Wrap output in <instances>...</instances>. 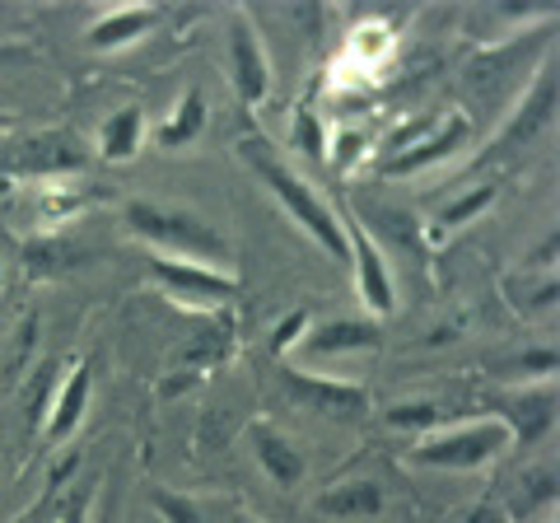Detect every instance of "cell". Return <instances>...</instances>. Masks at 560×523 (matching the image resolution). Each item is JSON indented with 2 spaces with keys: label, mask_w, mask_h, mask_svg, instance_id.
Wrapping results in <instances>:
<instances>
[{
  "label": "cell",
  "mask_w": 560,
  "mask_h": 523,
  "mask_svg": "<svg viewBox=\"0 0 560 523\" xmlns=\"http://www.w3.org/2000/svg\"><path fill=\"white\" fill-rule=\"evenodd\" d=\"M341 224H346V253H350V267H355L360 300L374 318H388L397 309V281L388 271V257H383V248L370 239V230H364L360 220H341Z\"/></svg>",
  "instance_id": "9"
},
{
  "label": "cell",
  "mask_w": 560,
  "mask_h": 523,
  "mask_svg": "<svg viewBox=\"0 0 560 523\" xmlns=\"http://www.w3.org/2000/svg\"><path fill=\"white\" fill-rule=\"evenodd\" d=\"M90 393H94V360H75V364H70V374H66V383L51 393V403H47L43 434L51 444H66L70 434L80 430L84 407H90Z\"/></svg>",
  "instance_id": "11"
},
{
  "label": "cell",
  "mask_w": 560,
  "mask_h": 523,
  "mask_svg": "<svg viewBox=\"0 0 560 523\" xmlns=\"http://www.w3.org/2000/svg\"><path fill=\"white\" fill-rule=\"evenodd\" d=\"M230 80H234L243 113H257L271 94V57H267V43H261V33L253 28L248 14H238L230 24Z\"/></svg>",
  "instance_id": "7"
},
{
  "label": "cell",
  "mask_w": 560,
  "mask_h": 523,
  "mask_svg": "<svg viewBox=\"0 0 560 523\" xmlns=\"http://www.w3.org/2000/svg\"><path fill=\"white\" fill-rule=\"evenodd\" d=\"M230 333H234L230 318H220L215 333H210V337H197V341L187 346V351H183V364H197V370H201V364H206V370H210V364H220L224 356H230Z\"/></svg>",
  "instance_id": "21"
},
{
  "label": "cell",
  "mask_w": 560,
  "mask_h": 523,
  "mask_svg": "<svg viewBox=\"0 0 560 523\" xmlns=\"http://www.w3.org/2000/svg\"><path fill=\"white\" fill-rule=\"evenodd\" d=\"M140 146H145V113L136 108H117L108 121L98 127V154L108 164H127L140 154Z\"/></svg>",
  "instance_id": "16"
},
{
  "label": "cell",
  "mask_w": 560,
  "mask_h": 523,
  "mask_svg": "<svg viewBox=\"0 0 560 523\" xmlns=\"http://www.w3.org/2000/svg\"><path fill=\"white\" fill-rule=\"evenodd\" d=\"M383 504H388V496H383V486L374 477H350V481L327 486L313 510L337 523H364V519H378Z\"/></svg>",
  "instance_id": "13"
},
{
  "label": "cell",
  "mask_w": 560,
  "mask_h": 523,
  "mask_svg": "<svg viewBox=\"0 0 560 523\" xmlns=\"http://www.w3.org/2000/svg\"><path fill=\"white\" fill-rule=\"evenodd\" d=\"M238 160L257 173L261 187H267L271 197L285 206L290 220L300 224V230H304L313 243H318V248H323L331 262H350V253H346V224H341L337 211H331V206L318 197V187L304 183L300 173H294L267 141H261V136H243V141H238Z\"/></svg>",
  "instance_id": "1"
},
{
  "label": "cell",
  "mask_w": 560,
  "mask_h": 523,
  "mask_svg": "<svg viewBox=\"0 0 560 523\" xmlns=\"http://www.w3.org/2000/svg\"><path fill=\"white\" fill-rule=\"evenodd\" d=\"M308 327H313V313H308V309H294L285 323H276V333H271V356H285V351H294V346H304Z\"/></svg>",
  "instance_id": "24"
},
{
  "label": "cell",
  "mask_w": 560,
  "mask_h": 523,
  "mask_svg": "<svg viewBox=\"0 0 560 523\" xmlns=\"http://www.w3.org/2000/svg\"><path fill=\"white\" fill-rule=\"evenodd\" d=\"M280 388H285V397L300 411H318V416H331V421H360L370 411V393L346 379H323V374L280 364Z\"/></svg>",
  "instance_id": "6"
},
{
  "label": "cell",
  "mask_w": 560,
  "mask_h": 523,
  "mask_svg": "<svg viewBox=\"0 0 560 523\" xmlns=\"http://www.w3.org/2000/svg\"><path fill=\"white\" fill-rule=\"evenodd\" d=\"M556 94H560V84H556V61H547L541 71L533 75L528 84V94L518 98V108L504 117V127L495 131V141H490V154L495 160H510V154H523V150H533L541 141V131L556 121Z\"/></svg>",
  "instance_id": "5"
},
{
  "label": "cell",
  "mask_w": 560,
  "mask_h": 523,
  "mask_svg": "<svg viewBox=\"0 0 560 523\" xmlns=\"http://www.w3.org/2000/svg\"><path fill=\"white\" fill-rule=\"evenodd\" d=\"M378 323L374 318H327L308 327V356H355V351H378Z\"/></svg>",
  "instance_id": "14"
},
{
  "label": "cell",
  "mask_w": 560,
  "mask_h": 523,
  "mask_svg": "<svg viewBox=\"0 0 560 523\" xmlns=\"http://www.w3.org/2000/svg\"><path fill=\"white\" fill-rule=\"evenodd\" d=\"M434 421H440V407L434 403H397L388 407V426L393 430H434Z\"/></svg>",
  "instance_id": "23"
},
{
  "label": "cell",
  "mask_w": 560,
  "mask_h": 523,
  "mask_svg": "<svg viewBox=\"0 0 560 523\" xmlns=\"http://www.w3.org/2000/svg\"><path fill=\"white\" fill-rule=\"evenodd\" d=\"M206 94L201 90H183L178 98V108L168 113V121L160 131H154V146L160 150H187V146H197L201 136H206Z\"/></svg>",
  "instance_id": "17"
},
{
  "label": "cell",
  "mask_w": 560,
  "mask_h": 523,
  "mask_svg": "<svg viewBox=\"0 0 560 523\" xmlns=\"http://www.w3.org/2000/svg\"><path fill=\"white\" fill-rule=\"evenodd\" d=\"M467 141H471V117L467 113H448L440 121V131L420 136V141H407L388 164H383V173H388V178H411V173H425L434 164L453 160L458 150H467Z\"/></svg>",
  "instance_id": "10"
},
{
  "label": "cell",
  "mask_w": 560,
  "mask_h": 523,
  "mask_svg": "<svg viewBox=\"0 0 560 523\" xmlns=\"http://www.w3.org/2000/svg\"><path fill=\"white\" fill-rule=\"evenodd\" d=\"M150 281L173 304L201 313H215L238 294V276L230 267H206V262H178V257H150Z\"/></svg>",
  "instance_id": "4"
},
{
  "label": "cell",
  "mask_w": 560,
  "mask_h": 523,
  "mask_svg": "<svg viewBox=\"0 0 560 523\" xmlns=\"http://www.w3.org/2000/svg\"><path fill=\"white\" fill-rule=\"evenodd\" d=\"M495 421L510 430L514 449H533L537 440H547L556 426V379H537V383H523V388H510L500 397Z\"/></svg>",
  "instance_id": "8"
},
{
  "label": "cell",
  "mask_w": 560,
  "mask_h": 523,
  "mask_svg": "<svg viewBox=\"0 0 560 523\" xmlns=\"http://www.w3.org/2000/svg\"><path fill=\"white\" fill-rule=\"evenodd\" d=\"M490 206H495V187H471L440 211V230H463V224H471L481 211H490Z\"/></svg>",
  "instance_id": "19"
},
{
  "label": "cell",
  "mask_w": 560,
  "mask_h": 523,
  "mask_svg": "<svg viewBox=\"0 0 560 523\" xmlns=\"http://www.w3.org/2000/svg\"><path fill=\"white\" fill-rule=\"evenodd\" d=\"M541 504H556V463H547V467H528V473L514 481V504H510V514H514V519L537 514Z\"/></svg>",
  "instance_id": "18"
},
{
  "label": "cell",
  "mask_w": 560,
  "mask_h": 523,
  "mask_svg": "<svg viewBox=\"0 0 560 523\" xmlns=\"http://www.w3.org/2000/svg\"><path fill=\"white\" fill-rule=\"evenodd\" d=\"M154 514H160L164 523H210L201 504L178 496V491H154Z\"/></svg>",
  "instance_id": "22"
},
{
  "label": "cell",
  "mask_w": 560,
  "mask_h": 523,
  "mask_svg": "<svg viewBox=\"0 0 560 523\" xmlns=\"http://www.w3.org/2000/svg\"><path fill=\"white\" fill-rule=\"evenodd\" d=\"M350 47H355L364 61H378V57H388V51H393V38H388V28H374L370 24V28L355 33V43H350Z\"/></svg>",
  "instance_id": "25"
},
{
  "label": "cell",
  "mask_w": 560,
  "mask_h": 523,
  "mask_svg": "<svg viewBox=\"0 0 560 523\" xmlns=\"http://www.w3.org/2000/svg\"><path fill=\"white\" fill-rule=\"evenodd\" d=\"M61 523H84V500H70V510H66Z\"/></svg>",
  "instance_id": "28"
},
{
  "label": "cell",
  "mask_w": 560,
  "mask_h": 523,
  "mask_svg": "<svg viewBox=\"0 0 560 523\" xmlns=\"http://www.w3.org/2000/svg\"><path fill=\"white\" fill-rule=\"evenodd\" d=\"M248 444H253V458L261 463V473H267L280 491H290V486L304 481V453L294 449L290 434H280L271 421H253Z\"/></svg>",
  "instance_id": "12"
},
{
  "label": "cell",
  "mask_w": 560,
  "mask_h": 523,
  "mask_svg": "<svg viewBox=\"0 0 560 523\" xmlns=\"http://www.w3.org/2000/svg\"><path fill=\"white\" fill-rule=\"evenodd\" d=\"M238 523H257V519H248V514H243V519H238Z\"/></svg>",
  "instance_id": "29"
},
{
  "label": "cell",
  "mask_w": 560,
  "mask_h": 523,
  "mask_svg": "<svg viewBox=\"0 0 560 523\" xmlns=\"http://www.w3.org/2000/svg\"><path fill=\"white\" fill-rule=\"evenodd\" d=\"M510 430L495 416H477L463 426H434L416 440L411 463L416 467H440V473H477V467L495 463L500 453H510Z\"/></svg>",
  "instance_id": "3"
},
{
  "label": "cell",
  "mask_w": 560,
  "mask_h": 523,
  "mask_svg": "<svg viewBox=\"0 0 560 523\" xmlns=\"http://www.w3.org/2000/svg\"><path fill=\"white\" fill-rule=\"evenodd\" d=\"M327 150H337V154H331L337 168H350V160H360V154H364V131H341L337 146H327Z\"/></svg>",
  "instance_id": "26"
},
{
  "label": "cell",
  "mask_w": 560,
  "mask_h": 523,
  "mask_svg": "<svg viewBox=\"0 0 560 523\" xmlns=\"http://www.w3.org/2000/svg\"><path fill=\"white\" fill-rule=\"evenodd\" d=\"M127 230L150 243V257H178V262H206V267H224L230 262V239L201 216L183 211V206L160 201H131L127 206Z\"/></svg>",
  "instance_id": "2"
},
{
  "label": "cell",
  "mask_w": 560,
  "mask_h": 523,
  "mask_svg": "<svg viewBox=\"0 0 560 523\" xmlns=\"http://www.w3.org/2000/svg\"><path fill=\"white\" fill-rule=\"evenodd\" d=\"M164 20V10L154 5H117L108 14H98V20L90 24V47L94 51H117V47H131L140 43L145 33Z\"/></svg>",
  "instance_id": "15"
},
{
  "label": "cell",
  "mask_w": 560,
  "mask_h": 523,
  "mask_svg": "<svg viewBox=\"0 0 560 523\" xmlns=\"http://www.w3.org/2000/svg\"><path fill=\"white\" fill-rule=\"evenodd\" d=\"M10 61H28V51L24 47H0V66H10Z\"/></svg>",
  "instance_id": "27"
},
{
  "label": "cell",
  "mask_w": 560,
  "mask_h": 523,
  "mask_svg": "<svg viewBox=\"0 0 560 523\" xmlns=\"http://www.w3.org/2000/svg\"><path fill=\"white\" fill-rule=\"evenodd\" d=\"M290 146L304 154V160H327V131L313 108L294 113V127H290Z\"/></svg>",
  "instance_id": "20"
}]
</instances>
